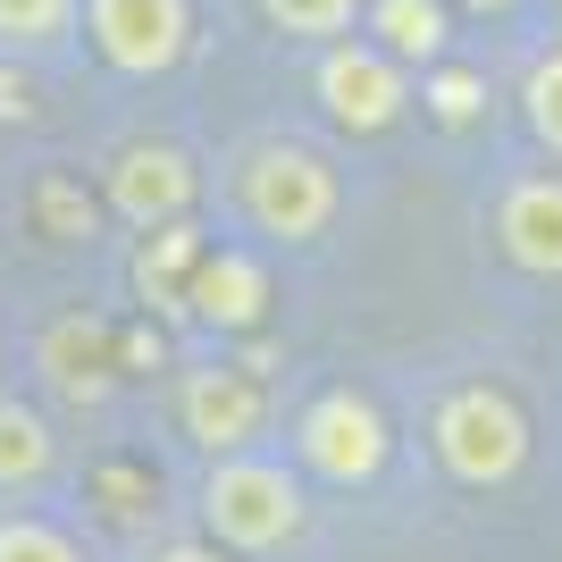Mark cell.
Segmentation results:
<instances>
[{"instance_id":"20","label":"cell","mask_w":562,"mask_h":562,"mask_svg":"<svg viewBox=\"0 0 562 562\" xmlns=\"http://www.w3.org/2000/svg\"><path fill=\"white\" fill-rule=\"evenodd\" d=\"M143 562H235V554H218L211 538H168V546H151Z\"/></svg>"},{"instance_id":"7","label":"cell","mask_w":562,"mask_h":562,"mask_svg":"<svg viewBox=\"0 0 562 562\" xmlns=\"http://www.w3.org/2000/svg\"><path fill=\"white\" fill-rule=\"evenodd\" d=\"M193 202H202V168H193L186 143H117L110 160H101V211L117 218V227H177V218H193Z\"/></svg>"},{"instance_id":"12","label":"cell","mask_w":562,"mask_h":562,"mask_svg":"<svg viewBox=\"0 0 562 562\" xmlns=\"http://www.w3.org/2000/svg\"><path fill=\"white\" fill-rule=\"evenodd\" d=\"M361 43H378L395 68H437L453 43V18L446 0H361Z\"/></svg>"},{"instance_id":"9","label":"cell","mask_w":562,"mask_h":562,"mask_svg":"<svg viewBox=\"0 0 562 562\" xmlns=\"http://www.w3.org/2000/svg\"><path fill=\"white\" fill-rule=\"evenodd\" d=\"M278 303V285H269V260L252 244H211V252L193 260V285H186V328L202 336H252Z\"/></svg>"},{"instance_id":"3","label":"cell","mask_w":562,"mask_h":562,"mask_svg":"<svg viewBox=\"0 0 562 562\" xmlns=\"http://www.w3.org/2000/svg\"><path fill=\"white\" fill-rule=\"evenodd\" d=\"M428 453H437V470H446L453 487H479V495L513 487L520 462H529V412L495 378H462L428 412Z\"/></svg>"},{"instance_id":"2","label":"cell","mask_w":562,"mask_h":562,"mask_svg":"<svg viewBox=\"0 0 562 562\" xmlns=\"http://www.w3.org/2000/svg\"><path fill=\"white\" fill-rule=\"evenodd\" d=\"M227 202H235V218H244L260 244L303 252V244H319V235L336 227V211H345V177H336V160H328V151H311V143L260 135V143L235 151Z\"/></svg>"},{"instance_id":"15","label":"cell","mask_w":562,"mask_h":562,"mask_svg":"<svg viewBox=\"0 0 562 562\" xmlns=\"http://www.w3.org/2000/svg\"><path fill=\"white\" fill-rule=\"evenodd\" d=\"M25 211H34V227L50 235V244H85L101 218V202L85 193V177H68V168H43L34 177V193H25Z\"/></svg>"},{"instance_id":"13","label":"cell","mask_w":562,"mask_h":562,"mask_svg":"<svg viewBox=\"0 0 562 562\" xmlns=\"http://www.w3.org/2000/svg\"><path fill=\"white\" fill-rule=\"evenodd\" d=\"M211 252V235L193 227V218H177V227H151L135 252V294L151 311H168V319H186V285H193V260Z\"/></svg>"},{"instance_id":"6","label":"cell","mask_w":562,"mask_h":562,"mask_svg":"<svg viewBox=\"0 0 562 562\" xmlns=\"http://www.w3.org/2000/svg\"><path fill=\"white\" fill-rule=\"evenodd\" d=\"M311 101L336 135H386L412 110V68H395L378 43L345 34V43H319V68H311Z\"/></svg>"},{"instance_id":"4","label":"cell","mask_w":562,"mask_h":562,"mask_svg":"<svg viewBox=\"0 0 562 562\" xmlns=\"http://www.w3.org/2000/svg\"><path fill=\"white\" fill-rule=\"evenodd\" d=\"M285 462L303 470V487H378L395 462V428L361 386H319L285 428Z\"/></svg>"},{"instance_id":"14","label":"cell","mask_w":562,"mask_h":562,"mask_svg":"<svg viewBox=\"0 0 562 562\" xmlns=\"http://www.w3.org/2000/svg\"><path fill=\"white\" fill-rule=\"evenodd\" d=\"M76 34V0H0V59H50Z\"/></svg>"},{"instance_id":"8","label":"cell","mask_w":562,"mask_h":562,"mask_svg":"<svg viewBox=\"0 0 562 562\" xmlns=\"http://www.w3.org/2000/svg\"><path fill=\"white\" fill-rule=\"evenodd\" d=\"M177 437H186L202 462L218 453H252L269 437V386L235 361H202V370H177Z\"/></svg>"},{"instance_id":"19","label":"cell","mask_w":562,"mask_h":562,"mask_svg":"<svg viewBox=\"0 0 562 562\" xmlns=\"http://www.w3.org/2000/svg\"><path fill=\"white\" fill-rule=\"evenodd\" d=\"M412 101H428V117H446V126H470L479 101H487V85H479L470 68H446V59H437V68L420 76V93H412Z\"/></svg>"},{"instance_id":"22","label":"cell","mask_w":562,"mask_h":562,"mask_svg":"<svg viewBox=\"0 0 562 562\" xmlns=\"http://www.w3.org/2000/svg\"><path fill=\"white\" fill-rule=\"evenodd\" d=\"M9 378H18V361H9V328H0V395H9Z\"/></svg>"},{"instance_id":"17","label":"cell","mask_w":562,"mask_h":562,"mask_svg":"<svg viewBox=\"0 0 562 562\" xmlns=\"http://www.w3.org/2000/svg\"><path fill=\"white\" fill-rule=\"evenodd\" d=\"M252 9L278 34H294V43H345L361 25V0H252Z\"/></svg>"},{"instance_id":"21","label":"cell","mask_w":562,"mask_h":562,"mask_svg":"<svg viewBox=\"0 0 562 562\" xmlns=\"http://www.w3.org/2000/svg\"><path fill=\"white\" fill-rule=\"evenodd\" d=\"M462 9H479V18H504V9H520V0H462Z\"/></svg>"},{"instance_id":"11","label":"cell","mask_w":562,"mask_h":562,"mask_svg":"<svg viewBox=\"0 0 562 562\" xmlns=\"http://www.w3.org/2000/svg\"><path fill=\"white\" fill-rule=\"evenodd\" d=\"M59 479V420L34 395H0V495H34Z\"/></svg>"},{"instance_id":"18","label":"cell","mask_w":562,"mask_h":562,"mask_svg":"<svg viewBox=\"0 0 562 562\" xmlns=\"http://www.w3.org/2000/svg\"><path fill=\"white\" fill-rule=\"evenodd\" d=\"M520 117H529V135L562 160V43L529 59V76H520Z\"/></svg>"},{"instance_id":"10","label":"cell","mask_w":562,"mask_h":562,"mask_svg":"<svg viewBox=\"0 0 562 562\" xmlns=\"http://www.w3.org/2000/svg\"><path fill=\"white\" fill-rule=\"evenodd\" d=\"M495 252L513 260L520 278H562V177H513L495 193Z\"/></svg>"},{"instance_id":"5","label":"cell","mask_w":562,"mask_h":562,"mask_svg":"<svg viewBox=\"0 0 562 562\" xmlns=\"http://www.w3.org/2000/svg\"><path fill=\"white\" fill-rule=\"evenodd\" d=\"M76 25L101 68L135 76V85L186 68L193 50V0H76Z\"/></svg>"},{"instance_id":"16","label":"cell","mask_w":562,"mask_h":562,"mask_svg":"<svg viewBox=\"0 0 562 562\" xmlns=\"http://www.w3.org/2000/svg\"><path fill=\"white\" fill-rule=\"evenodd\" d=\"M0 562H93L85 538L50 513H0Z\"/></svg>"},{"instance_id":"1","label":"cell","mask_w":562,"mask_h":562,"mask_svg":"<svg viewBox=\"0 0 562 562\" xmlns=\"http://www.w3.org/2000/svg\"><path fill=\"white\" fill-rule=\"evenodd\" d=\"M193 520H202V538L235 562H269L311 529V487L303 470L285 462V453L252 446V453H218L202 462L193 479Z\"/></svg>"}]
</instances>
